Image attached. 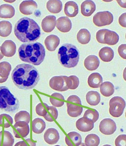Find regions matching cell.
Listing matches in <instances>:
<instances>
[{
  "mask_svg": "<svg viewBox=\"0 0 126 146\" xmlns=\"http://www.w3.org/2000/svg\"><path fill=\"white\" fill-rule=\"evenodd\" d=\"M11 78L19 88L27 90L34 88L40 79L39 73L33 66L27 64L18 65L12 71Z\"/></svg>",
  "mask_w": 126,
  "mask_h": 146,
  "instance_id": "6da1fadb",
  "label": "cell"
},
{
  "mask_svg": "<svg viewBox=\"0 0 126 146\" xmlns=\"http://www.w3.org/2000/svg\"><path fill=\"white\" fill-rule=\"evenodd\" d=\"M14 34L17 39L23 42L37 40L41 35L40 27L33 19L27 17L20 19L16 23Z\"/></svg>",
  "mask_w": 126,
  "mask_h": 146,
  "instance_id": "7a4b0ae2",
  "label": "cell"
},
{
  "mask_svg": "<svg viewBox=\"0 0 126 146\" xmlns=\"http://www.w3.org/2000/svg\"><path fill=\"white\" fill-rule=\"evenodd\" d=\"M45 54L44 47L39 42L23 44L18 49V55L21 60L35 66L43 62Z\"/></svg>",
  "mask_w": 126,
  "mask_h": 146,
  "instance_id": "3957f363",
  "label": "cell"
},
{
  "mask_svg": "<svg viewBox=\"0 0 126 146\" xmlns=\"http://www.w3.org/2000/svg\"><path fill=\"white\" fill-rule=\"evenodd\" d=\"M57 56L60 63L67 68L75 66L79 59L78 50L75 46L71 44H63L58 49Z\"/></svg>",
  "mask_w": 126,
  "mask_h": 146,
  "instance_id": "277c9868",
  "label": "cell"
},
{
  "mask_svg": "<svg viewBox=\"0 0 126 146\" xmlns=\"http://www.w3.org/2000/svg\"><path fill=\"white\" fill-rule=\"evenodd\" d=\"M19 106V100L7 87L0 86V109L5 111L13 112Z\"/></svg>",
  "mask_w": 126,
  "mask_h": 146,
  "instance_id": "5b68a950",
  "label": "cell"
},
{
  "mask_svg": "<svg viewBox=\"0 0 126 146\" xmlns=\"http://www.w3.org/2000/svg\"><path fill=\"white\" fill-rule=\"evenodd\" d=\"M96 37L99 42L111 45L116 44L119 39L118 35L115 32L106 29L99 30L96 33Z\"/></svg>",
  "mask_w": 126,
  "mask_h": 146,
  "instance_id": "8992f818",
  "label": "cell"
},
{
  "mask_svg": "<svg viewBox=\"0 0 126 146\" xmlns=\"http://www.w3.org/2000/svg\"><path fill=\"white\" fill-rule=\"evenodd\" d=\"M124 100L119 96H115L111 98L109 102V112L112 116L118 117L123 114L125 107Z\"/></svg>",
  "mask_w": 126,
  "mask_h": 146,
  "instance_id": "52a82bcc",
  "label": "cell"
},
{
  "mask_svg": "<svg viewBox=\"0 0 126 146\" xmlns=\"http://www.w3.org/2000/svg\"><path fill=\"white\" fill-rule=\"evenodd\" d=\"M113 15L107 11L97 12L93 18V23L99 27L109 25L113 22Z\"/></svg>",
  "mask_w": 126,
  "mask_h": 146,
  "instance_id": "ba28073f",
  "label": "cell"
},
{
  "mask_svg": "<svg viewBox=\"0 0 126 146\" xmlns=\"http://www.w3.org/2000/svg\"><path fill=\"white\" fill-rule=\"evenodd\" d=\"M66 76H55L52 77L49 81V86L53 90L59 92L68 90Z\"/></svg>",
  "mask_w": 126,
  "mask_h": 146,
  "instance_id": "9c48e42d",
  "label": "cell"
},
{
  "mask_svg": "<svg viewBox=\"0 0 126 146\" xmlns=\"http://www.w3.org/2000/svg\"><path fill=\"white\" fill-rule=\"evenodd\" d=\"M13 129L15 136L18 138L25 137L30 131L28 123L24 121L16 122L13 125Z\"/></svg>",
  "mask_w": 126,
  "mask_h": 146,
  "instance_id": "30bf717a",
  "label": "cell"
},
{
  "mask_svg": "<svg viewBox=\"0 0 126 146\" xmlns=\"http://www.w3.org/2000/svg\"><path fill=\"white\" fill-rule=\"evenodd\" d=\"M99 127L100 131L106 135L113 134L117 128L115 122L110 118H105L102 120L100 123Z\"/></svg>",
  "mask_w": 126,
  "mask_h": 146,
  "instance_id": "8fae6325",
  "label": "cell"
},
{
  "mask_svg": "<svg viewBox=\"0 0 126 146\" xmlns=\"http://www.w3.org/2000/svg\"><path fill=\"white\" fill-rule=\"evenodd\" d=\"M37 3L33 0H25L20 4L19 9L23 14L28 15L32 14L37 8Z\"/></svg>",
  "mask_w": 126,
  "mask_h": 146,
  "instance_id": "7c38bea8",
  "label": "cell"
},
{
  "mask_svg": "<svg viewBox=\"0 0 126 146\" xmlns=\"http://www.w3.org/2000/svg\"><path fill=\"white\" fill-rule=\"evenodd\" d=\"M43 137L45 141L50 145H53L57 143L60 138L58 131L53 128L47 129L44 133Z\"/></svg>",
  "mask_w": 126,
  "mask_h": 146,
  "instance_id": "4fadbf2b",
  "label": "cell"
},
{
  "mask_svg": "<svg viewBox=\"0 0 126 146\" xmlns=\"http://www.w3.org/2000/svg\"><path fill=\"white\" fill-rule=\"evenodd\" d=\"M1 48L2 54L6 57H11L15 53L16 45L11 40H5L2 44Z\"/></svg>",
  "mask_w": 126,
  "mask_h": 146,
  "instance_id": "5bb4252c",
  "label": "cell"
},
{
  "mask_svg": "<svg viewBox=\"0 0 126 146\" xmlns=\"http://www.w3.org/2000/svg\"><path fill=\"white\" fill-rule=\"evenodd\" d=\"M76 126L79 131L84 132L90 131L94 127V123L91 120L83 117L76 121Z\"/></svg>",
  "mask_w": 126,
  "mask_h": 146,
  "instance_id": "9a60e30c",
  "label": "cell"
},
{
  "mask_svg": "<svg viewBox=\"0 0 126 146\" xmlns=\"http://www.w3.org/2000/svg\"><path fill=\"white\" fill-rule=\"evenodd\" d=\"M56 17L54 15H48L42 20L41 26L42 29L45 32H51L55 28Z\"/></svg>",
  "mask_w": 126,
  "mask_h": 146,
  "instance_id": "2e32d148",
  "label": "cell"
},
{
  "mask_svg": "<svg viewBox=\"0 0 126 146\" xmlns=\"http://www.w3.org/2000/svg\"><path fill=\"white\" fill-rule=\"evenodd\" d=\"M56 27L58 30L63 33L69 32L72 27V23L70 19L67 17H61L57 19Z\"/></svg>",
  "mask_w": 126,
  "mask_h": 146,
  "instance_id": "e0dca14e",
  "label": "cell"
},
{
  "mask_svg": "<svg viewBox=\"0 0 126 146\" xmlns=\"http://www.w3.org/2000/svg\"><path fill=\"white\" fill-rule=\"evenodd\" d=\"M65 140L68 146H79L81 143L82 137L78 133L72 131L65 136Z\"/></svg>",
  "mask_w": 126,
  "mask_h": 146,
  "instance_id": "ac0fdd59",
  "label": "cell"
},
{
  "mask_svg": "<svg viewBox=\"0 0 126 146\" xmlns=\"http://www.w3.org/2000/svg\"><path fill=\"white\" fill-rule=\"evenodd\" d=\"M81 12L83 15L86 17L90 16L96 9V5L91 0H85L81 5Z\"/></svg>",
  "mask_w": 126,
  "mask_h": 146,
  "instance_id": "d6986e66",
  "label": "cell"
},
{
  "mask_svg": "<svg viewBox=\"0 0 126 146\" xmlns=\"http://www.w3.org/2000/svg\"><path fill=\"white\" fill-rule=\"evenodd\" d=\"M60 40L59 37L55 35H51L46 37L44 41L46 48L49 51L55 50L59 45Z\"/></svg>",
  "mask_w": 126,
  "mask_h": 146,
  "instance_id": "ffe728a7",
  "label": "cell"
},
{
  "mask_svg": "<svg viewBox=\"0 0 126 146\" xmlns=\"http://www.w3.org/2000/svg\"><path fill=\"white\" fill-rule=\"evenodd\" d=\"M11 70V65L9 62L3 61L0 63V83L7 80Z\"/></svg>",
  "mask_w": 126,
  "mask_h": 146,
  "instance_id": "44dd1931",
  "label": "cell"
},
{
  "mask_svg": "<svg viewBox=\"0 0 126 146\" xmlns=\"http://www.w3.org/2000/svg\"><path fill=\"white\" fill-rule=\"evenodd\" d=\"M100 64L99 60L97 57L94 55H90L85 60L84 65L88 70L93 71L98 67Z\"/></svg>",
  "mask_w": 126,
  "mask_h": 146,
  "instance_id": "7402d4cb",
  "label": "cell"
},
{
  "mask_svg": "<svg viewBox=\"0 0 126 146\" xmlns=\"http://www.w3.org/2000/svg\"><path fill=\"white\" fill-rule=\"evenodd\" d=\"M14 142L13 136L9 132L0 131V146H12Z\"/></svg>",
  "mask_w": 126,
  "mask_h": 146,
  "instance_id": "603a6c76",
  "label": "cell"
},
{
  "mask_svg": "<svg viewBox=\"0 0 126 146\" xmlns=\"http://www.w3.org/2000/svg\"><path fill=\"white\" fill-rule=\"evenodd\" d=\"M78 11L77 4L73 1H68L65 4L64 12L66 15L68 17H75L78 14Z\"/></svg>",
  "mask_w": 126,
  "mask_h": 146,
  "instance_id": "cb8c5ba5",
  "label": "cell"
},
{
  "mask_svg": "<svg viewBox=\"0 0 126 146\" xmlns=\"http://www.w3.org/2000/svg\"><path fill=\"white\" fill-rule=\"evenodd\" d=\"M15 9L11 5L3 4L0 6V18H11L14 15Z\"/></svg>",
  "mask_w": 126,
  "mask_h": 146,
  "instance_id": "d4e9b609",
  "label": "cell"
},
{
  "mask_svg": "<svg viewBox=\"0 0 126 146\" xmlns=\"http://www.w3.org/2000/svg\"><path fill=\"white\" fill-rule=\"evenodd\" d=\"M89 86L93 88H97L103 82L101 76L98 73L95 72L91 74L88 79Z\"/></svg>",
  "mask_w": 126,
  "mask_h": 146,
  "instance_id": "484cf974",
  "label": "cell"
},
{
  "mask_svg": "<svg viewBox=\"0 0 126 146\" xmlns=\"http://www.w3.org/2000/svg\"><path fill=\"white\" fill-rule=\"evenodd\" d=\"M99 55L103 61L107 62L111 61L113 59L114 53L111 48L106 46L102 48L99 50Z\"/></svg>",
  "mask_w": 126,
  "mask_h": 146,
  "instance_id": "4316f807",
  "label": "cell"
},
{
  "mask_svg": "<svg viewBox=\"0 0 126 146\" xmlns=\"http://www.w3.org/2000/svg\"><path fill=\"white\" fill-rule=\"evenodd\" d=\"M46 7L50 13L54 14L58 13L62 10V3L59 0H50L46 4Z\"/></svg>",
  "mask_w": 126,
  "mask_h": 146,
  "instance_id": "83f0119b",
  "label": "cell"
},
{
  "mask_svg": "<svg viewBox=\"0 0 126 146\" xmlns=\"http://www.w3.org/2000/svg\"><path fill=\"white\" fill-rule=\"evenodd\" d=\"M86 98L87 103L92 106L97 105L101 100L99 94L97 92L93 91L88 92L86 95Z\"/></svg>",
  "mask_w": 126,
  "mask_h": 146,
  "instance_id": "f1b7e54d",
  "label": "cell"
},
{
  "mask_svg": "<svg viewBox=\"0 0 126 146\" xmlns=\"http://www.w3.org/2000/svg\"><path fill=\"white\" fill-rule=\"evenodd\" d=\"M46 127V124L44 121L40 118H37L32 121V130L36 134L43 132Z\"/></svg>",
  "mask_w": 126,
  "mask_h": 146,
  "instance_id": "f546056e",
  "label": "cell"
},
{
  "mask_svg": "<svg viewBox=\"0 0 126 146\" xmlns=\"http://www.w3.org/2000/svg\"><path fill=\"white\" fill-rule=\"evenodd\" d=\"M100 92L101 94L106 97L111 96L114 92V86L111 82H105L100 86Z\"/></svg>",
  "mask_w": 126,
  "mask_h": 146,
  "instance_id": "4dcf8cb0",
  "label": "cell"
},
{
  "mask_svg": "<svg viewBox=\"0 0 126 146\" xmlns=\"http://www.w3.org/2000/svg\"><path fill=\"white\" fill-rule=\"evenodd\" d=\"M66 104L67 113L70 116L77 117L81 114L83 110L82 107L68 102Z\"/></svg>",
  "mask_w": 126,
  "mask_h": 146,
  "instance_id": "1f68e13d",
  "label": "cell"
},
{
  "mask_svg": "<svg viewBox=\"0 0 126 146\" xmlns=\"http://www.w3.org/2000/svg\"><path fill=\"white\" fill-rule=\"evenodd\" d=\"M91 37L90 32L85 29H80L78 32L77 36L78 41L83 44L88 43L90 40Z\"/></svg>",
  "mask_w": 126,
  "mask_h": 146,
  "instance_id": "d6a6232c",
  "label": "cell"
},
{
  "mask_svg": "<svg viewBox=\"0 0 126 146\" xmlns=\"http://www.w3.org/2000/svg\"><path fill=\"white\" fill-rule=\"evenodd\" d=\"M12 25L8 21H2L0 22V36L6 37L11 33Z\"/></svg>",
  "mask_w": 126,
  "mask_h": 146,
  "instance_id": "836d02e7",
  "label": "cell"
},
{
  "mask_svg": "<svg viewBox=\"0 0 126 146\" xmlns=\"http://www.w3.org/2000/svg\"><path fill=\"white\" fill-rule=\"evenodd\" d=\"M58 115V110L55 107L48 106L47 113L43 117L47 121L53 122L57 119Z\"/></svg>",
  "mask_w": 126,
  "mask_h": 146,
  "instance_id": "e575fe53",
  "label": "cell"
},
{
  "mask_svg": "<svg viewBox=\"0 0 126 146\" xmlns=\"http://www.w3.org/2000/svg\"><path fill=\"white\" fill-rule=\"evenodd\" d=\"M51 96L54 97V98L51 97L49 98L50 102L54 106L60 107L64 105V100H65V98L61 94L55 93L51 94Z\"/></svg>",
  "mask_w": 126,
  "mask_h": 146,
  "instance_id": "d590c367",
  "label": "cell"
},
{
  "mask_svg": "<svg viewBox=\"0 0 126 146\" xmlns=\"http://www.w3.org/2000/svg\"><path fill=\"white\" fill-rule=\"evenodd\" d=\"M100 142L99 137L94 134H90L87 135L85 140L86 146H98Z\"/></svg>",
  "mask_w": 126,
  "mask_h": 146,
  "instance_id": "8d00e7d4",
  "label": "cell"
},
{
  "mask_svg": "<svg viewBox=\"0 0 126 146\" xmlns=\"http://www.w3.org/2000/svg\"><path fill=\"white\" fill-rule=\"evenodd\" d=\"M15 122L19 121H24L29 123L30 120V115L26 111H21L17 113L14 117Z\"/></svg>",
  "mask_w": 126,
  "mask_h": 146,
  "instance_id": "74e56055",
  "label": "cell"
},
{
  "mask_svg": "<svg viewBox=\"0 0 126 146\" xmlns=\"http://www.w3.org/2000/svg\"><path fill=\"white\" fill-rule=\"evenodd\" d=\"M13 120L9 115L3 113L0 115V125L3 127L8 128L13 124Z\"/></svg>",
  "mask_w": 126,
  "mask_h": 146,
  "instance_id": "f35d334b",
  "label": "cell"
},
{
  "mask_svg": "<svg viewBox=\"0 0 126 146\" xmlns=\"http://www.w3.org/2000/svg\"><path fill=\"white\" fill-rule=\"evenodd\" d=\"M66 83L69 89H75L78 87L79 84V78L75 75L70 76L67 78Z\"/></svg>",
  "mask_w": 126,
  "mask_h": 146,
  "instance_id": "ab89813d",
  "label": "cell"
},
{
  "mask_svg": "<svg viewBox=\"0 0 126 146\" xmlns=\"http://www.w3.org/2000/svg\"><path fill=\"white\" fill-rule=\"evenodd\" d=\"M83 117L91 120L94 123L99 119V113L95 109H88L85 112Z\"/></svg>",
  "mask_w": 126,
  "mask_h": 146,
  "instance_id": "60d3db41",
  "label": "cell"
},
{
  "mask_svg": "<svg viewBox=\"0 0 126 146\" xmlns=\"http://www.w3.org/2000/svg\"><path fill=\"white\" fill-rule=\"evenodd\" d=\"M48 106L45 103H39L35 108L36 113L39 115L44 117L47 113Z\"/></svg>",
  "mask_w": 126,
  "mask_h": 146,
  "instance_id": "b9f144b4",
  "label": "cell"
},
{
  "mask_svg": "<svg viewBox=\"0 0 126 146\" xmlns=\"http://www.w3.org/2000/svg\"><path fill=\"white\" fill-rule=\"evenodd\" d=\"M126 135L122 134L119 135L115 140V146H126Z\"/></svg>",
  "mask_w": 126,
  "mask_h": 146,
  "instance_id": "7bdbcfd3",
  "label": "cell"
},
{
  "mask_svg": "<svg viewBox=\"0 0 126 146\" xmlns=\"http://www.w3.org/2000/svg\"><path fill=\"white\" fill-rule=\"evenodd\" d=\"M126 45L123 44L120 45L118 49V53L123 58L126 59Z\"/></svg>",
  "mask_w": 126,
  "mask_h": 146,
  "instance_id": "ee69618b",
  "label": "cell"
},
{
  "mask_svg": "<svg viewBox=\"0 0 126 146\" xmlns=\"http://www.w3.org/2000/svg\"><path fill=\"white\" fill-rule=\"evenodd\" d=\"M67 101L73 102L81 105H82L80 98L77 96L75 95L70 96L67 98Z\"/></svg>",
  "mask_w": 126,
  "mask_h": 146,
  "instance_id": "f6af8a7d",
  "label": "cell"
},
{
  "mask_svg": "<svg viewBox=\"0 0 126 146\" xmlns=\"http://www.w3.org/2000/svg\"><path fill=\"white\" fill-rule=\"evenodd\" d=\"M119 23L122 27H126V13H123L119 17Z\"/></svg>",
  "mask_w": 126,
  "mask_h": 146,
  "instance_id": "bcb514c9",
  "label": "cell"
},
{
  "mask_svg": "<svg viewBox=\"0 0 126 146\" xmlns=\"http://www.w3.org/2000/svg\"><path fill=\"white\" fill-rule=\"evenodd\" d=\"M14 146H29L24 141H19L16 143Z\"/></svg>",
  "mask_w": 126,
  "mask_h": 146,
  "instance_id": "7dc6e473",
  "label": "cell"
},
{
  "mask_svg": "<svg viewBox=\"0 0 126 146\" xmlns=\"http://www.w3.org/2000/svg\"><path fill=\"white\" fill-rule=\"evenodd\" d=\"M29 144L30 146H36L35 143L32 141L30 139H27L25 140Z\"/></svg>",
  "mask_w": 126,
  "mask_h": 146,
  "instance_id": "c3c4849f",
  "label": "cell"
},
{
  "mask_svg": "<svg viewBox=\"0 0 126 146\" xmlns=\"http://www.w3.org/2000/svg\"><path fill=\"white\" fill-rule=\"evenodd\" d=\"M4 57V55L1 53V47L0 46V60L2 59Z\"/></svg>",
  "mask_w": 126,
  "mask_h": 146,
  "instance_id": "681fc988",
  "label": "cell"
},
{
  "mask_svg": "<svg viewBox=\"0 0 126 146\" xmlns=\"http://www.w3.org/2000/svg\"><path fill=\"white\" fill-rule=\"evenodd\" d=\"M4 1L5 2H7L8 3H13V2H14L15 1H14V0H4Z\"/></svg>",
  "mask_w": 126,
  "mask_h": 146,
  "instance_id": "f907efd6",
  "label": "cell"
},
{
  "mask_svg": "<svg viewBox=\"0 0 126 146\" xmlns=\"http://www.w3.org/2000/svg\"><path fill=\"white\" fill-rule=\"evenodd\" d=\"M79 146H86L84 143H81Z\"/></svg>",
  "mask_w": 126,
  "mask_h": 146,
  "instance_id": "816d5d0a",
  "label": "cell"
},
{
  "mask_svg": "<svg viewBox=\"0 0 126 146\" xmlns=\"http://www.w3.org/2000/svg\"><path fill=\"white\" fill-rule=\"evenodd\" d=\"M103 146H111L110 145H109L107 144V145H103Z\"/></svg>",
  "mask_w": 126,
  "mask_h": 146,
  "instance_id": "f5cc1de1",
  "label": "cell"
},
{
  "mask_svg": "<svg viewBox=\"0 0 126 146\" xmlns=\"http://www.w3.org/2000/svg\"><path fill=\"white\" fill-rule=\"evenodd\" d=\"M60 146L59 145H55V146Z\"/></svg>",
  "mask_w": 126,
  "mask_h": 146,
  "instance_id": "db71d44e",
  "label": "cell"
}]
</instances>
